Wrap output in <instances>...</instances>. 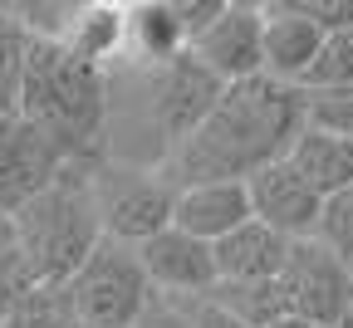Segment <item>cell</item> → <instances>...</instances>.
<instances>
[{
    "label": "cell",
    "mask_w": 353,
    "mask_h": 328,
    "mask_svg": "<svg viewBox=\"0 0 353 328\" xmlns=\"http://www.w3.org/2000/svg\"><path fill=\"white\" fill-rule=\"evenodd\" d=\"M304 127V88L250 79L226 88V99L162 162V172L176 181V192L206 181H250L265 167L285 162Z\"/></svg>",
    "instance_id": "cell-1"
},
{
    "label": "cell",
    "mask_w": 353,
    "mask_h": 328,
    "mask_svg": "<svg viewBox=\"0 0 353 328\" xmlns=\"http://www.w3.org/2000/svg\"><path fill=\"white\" fill-rule=\"evenodd\" d=\"M20 118H30L69 162L99 167L108 157L113 74L74 59L54 39H34L20 83Z\"/></svg>",
    "instance_id": "cell-2"
},
{
    "label": "cell",
    "mask_w": 353,
    "mask_h": 328,
    "mask_svg": "<svg viewBox=\"0 0 353 328\" xmlns=\"http://www.w3.org/2000/svg\"><path fill=\"white\" fill-rule=\"evenodd\" d=\"M10 225L44 285H69L88 265V255L108 240L94 201V167H79V162L64 167L34 201H25L10 216Z\"/></svg>",
    "instance_id": "cell-3"
},
{
    "label": "cell",
    "mask_w": 353,
    "mask_h": 328,
    "mask_svg": "<svg viewBox=\"0 0 353 328\" xmlns=\"http://www.w3.org/2000/svg\"><path fill=\"white\" fill-rule=\"evenodd\" d=\"M138 99H143V132L152 137V167H162L226 99V83L201 59L182 54L167 69H138Z\"/></svg>",
    "instance_id": "cell-4"
},
{
    "label": "cell",
    "mask_w": 353,
    "mask_h": 328,
    "mask_svg": "<svg viewBox=\"0 0 353 328\" xmlns=\"http://www.w3.org/2000/svg\"><path fill=\"white\" fill-rule=\"evenodd\" d=\"M94 201H99L103 236L138 250L176 221V181L152 162L103 157L94 167Z\"/></svg>",
    "instance_id": "cell-5"
},
{
    "label": "cell",
    "mask_w": 353,
    "mask_h": 328,
    "mask_svg": "<svg viewBox=\"0 0 353 328\" xmlns=\"http://www.w3.org/2000/svg\"><path fill=\"white\" fill-rule=\"evenodd\" d=\"M69 294L79 309V323H99V328H132L143 318V309L152 304V279L138 260L132 245L103 240L88 265L69 279Z\"/></svg>",
    "instance_id": "cell-6"
},
{
    "label": "cell",
    "mask_w": 353,
    "mask_h": 328,
    "mask_svg": "<svg viewBox=\"0 0 353 328\" xmlns=\"http://www.w3.org/2000/svg\"><path fill=\"white\" fill-rule=\"evenodd\" d=\"M280 289H285L290 318L334 328L353 309V265H343L314 236L294 240L290 245V260H285V274H280Z\"/></svg>",
    "instance_id": "cell-7"
},
{
    "label": "cell",
    "mask_w": 353,
    "mask_h": 328,
    "mask_svg": "<svg viewBox=\"0 0 353 328\" xmlns=\"http://www.w3.org/2000/svg\"><path fill=\"white\" fill-rule=\"evenodd\" d=\"M64 167H74L30 118L0 113V216H15L25 201H34Z\"/></svg>",
    "instance_id": "cell-8"
},
{
    "label": "cell",
    "mask_w": 353,
    "mask_h": 328,
    "mask_svg": "<svg viewBox=\"0 0 353 328\" xmlns=\"http://www.w3.org/2000/svg\"><path fill=\"white\" fill-rule=\"evenodd\" d=\"M192 59H201L226 88L265 79V6L231 0L226 15L192 44Z\"/></svg>",
    "instance_id": "cell-9"
},
{
    "label": "cell",
    "mask_w": 353,
    "mask_h": 328,
    "mask_svg": "<svg viewBox=\"0 0 353 328\" xmlns=\"http://www.w3.org/2000/svg\"><path fill=\"white\" fill-rule=\"evenodd\" d=\"M138 260H143L157 294H211L221 285L216 245L187 236V230H176V225H167L162 236L138 245Z\"/></svg>",
    "instance_id": "cell-10"
},
{
    "label": "cell",
    "mask_w": 353,
    "mask_h": 328,
    "mask_svg": "<svg viewBox=\"0 0 353 328\" xmlns=\"http://www.w3.org/2000/svg\"><path fill=\"white\" fill-rule=\"evenodd\" d=\"M245 186H250L255 221H265L270 230H280V236H290V240H309V236H314V225L324 216V196L290 167V157L275 162V167H265Z\"/></svg>",
    "instance_id": "cell-11"
},
{
    "label": "cell",
    "mask_w": 353,
    "mask_h": 328,
    "mask_svg": "<svg viewBox=\"0 0 353 328\" xmlns=\"http://www.w3.org/2000/svg\"><path fill=\"white\" fill-rule=\"evenodd\" d=\"M324 30L294 10V0H270L265 6V79L304 88L324 54Z\"/></svg>",
    "instance_id": "cell-12"
},
{
    "label": "cell",
    "mask_w": 353,
    "mask_h": 328,
    "mask_svg": "<svg viewBox=\"0 0 353 328\" xmlns=\"http://www.w3.org/2000/svg\"><path fill=\"white\" fill-rule=\"evenodd\" d=\"M245 221H255L245 181H206V186H182V192H176V221L172 225L196 236V240H206V245L226 240Z\"/></svg>",
    "instance_id": "cell-13"
},
{
    "label": "cell",
    "mask_w": 353,
    "mask_h": 328,
    "mask_svg": "<svg viewBox=\"0 0 353 328\" xmlns=\"http://www.w3.org/2000/svg\"><path fill=\"white\" fill-rule=\"evenodd\" d=\"M192 54L176 0H128V64L132 69H167Z\"/></svg>",
    "instance_id": "cell-14"
},
{
    "label": "cell",
    "mask_w": 353,
    "mask_h": 328,
    "mask_svg": "<svg viewBox=\"0 0 353 328\" xmlns=\"http://www.w3.org/2000/svg\"><path fill=\"white\" fill-rule=\"evenodd\" d=\"M290 236L270 230L265 221H245L241 230H231L226 240H216V269L221 285H260V279H280L285 260H290Z\"/></svg>",
    "instance_id": "cell-15"
},
{
    "label": "cell",
    "mask_w": 353,
    "mask_h": 328,
    "mask_svg": "<svg viewBox=\"0 0 353 328\" xmlns=\"http://www.w3.org/2000/svg\"><path fill=\"white\" fill-rule=\"evenodd\" d=\"M59 44L74 59L113 74V64L128 59V0H79Z\"/></svg>",
    "instance_id": "cell-16"
},
{
    "label": "cell",
    "mask_w": 353,
    "mask_h": 328,
    "mask_svg": "<svg viewBox=\"0 0 353 328\" xmlns=\"http://www.w3.org/2000/svg\"><path fill=\"white\" fill-rule=\"evenodd\" d=\"M290 167L329 201L353 186V143H343L334 132H319V127H304L299 143L290 147Z\"/></svg>",
    "instance_id": "cell-17"
},
{
    "label": "cell",
    "mask_w": 353,
    "mask_h": 328,
    "mask_svg": "<svg viewBox=\"0 0 353 328\" xmlns=\"http://www.w3.org/2000/svg\"><path fill=\"white\" fill-rule=\"evenodd\" d=\"M211 294L226 304L245 328H275L280 318H290L280 279H260V285H216Z\"/></svg>",
    "instance_id": "cell-18"
},
{
    "label": "cell",
    "mask_w": 353,
    "mask_h": 328,
    "mask_svg": "<svg viewBox=\"0 0 353 328\" xmlns=\"http://www.w3.org/2000/svg\"><path fill=\"white\" fill-rule=\"evenodd\" d=\"M30 30L15 20L10 6H0V113H20V83L30 59Z\"/></svg>",
    "instance_id": "cell-19"
},
{
    "label": "cell",
    "mask_w": 353,
    "mask_h": 328,
    "mask_svg": "<svg viewBox=\"0 0 353 328\" xmlns=\"http://www.w3.org/2000/svg\"><path fill=\"white\" fill-rule=\"evenodd\" d=\"M74 323H79V309L69 285H39L0 318V328H74Z\"/></svg>",
    "instance_id": "cell-20"
},
{
    "label": "cell",
    "mask_w": 353,
    "mask_h": 328,
    "mask_svg": "<svg viewBox=\"0 0 353 328\" xmlns=\"http://www.w3.org/2000/svg\"><path fill=\"white\" fill-rule=\"evenodd\" d=\"M39 285H44V279H39V269H34L30 250L20 245L15 225L6 221V225H0V318H6L25 294H34Z\"/></svg>",
    "instance_id": "cell-21"
},
{
    "label": "cell",
    "mask_w": 353,
    "mask_h": 328,
    "mask_svg": "<svg viewBox=\"0 0 353 328\" xmlns=\"http://www.w3.org/2000/svg\"><path fill=\"white\" fill-rule=\"evenodd\" d=\"M304 123L353 143V88H304Z\"/></svg>",
    "instance_id": "cell-22"
},
{
    "label": "cell",
    "mask_w": 353,
    "mask_h": 328,
    "mask_svg": "<svg viewBox=\"0 0 353 328\" xmlns=\"http://www.w3.org/2000/svg\"><path fill=\"white\" fill-rule=\"evenodd\" d=\"M314 240L329 245L343 265H353V186L324 201V216H319V225H314Z\"/></svg>",
    "instance_id": "cell-23"
},
{
    "label": "cell",
    "mask_w": 353,
    "mask_h": 328,
    "mask_svg": "<svg viewBox=\"0 0 353 328\" xmlns=\"http://www.w3.org/2000/svg\"><path fill=\"white\" fill-rule=\"evenodd\" d=\"M304 88H353V30H339L324 39V54Z\"/></svg>",
    "instance_id": "cell-24"
},
{
    "label": "cell",
    "mask_w": 353,
    "mask_h": 328,
    "mask_svg": "<svg viewBox=\"0 0 353 328\" xmlns=\"http://www.w3.org/2000/svg\"><path fill=\"white\" fill-rule=\"evenodd\" d=\"M176 299H182L192 328H245V323H241L226 304H221L216 294H176Z\"/></svg>",
    "instance_id": "cell-25"
},
{
    "label": "cell",
    "mask_w": 353,
    "mask_h": 328,
    "mask_svg": "<svg viewBox=\"0 0 353 328\" xmlns=\"http://www.w3.org/2000/svg\"><path fill=\"white\" fill-rule=\"evenodd\" d=\"M294 10H299V15H309L324 34L353 30V0H294Z\"/></svg>",
    "instance_id": "cell-26"
},
{
    "label": "cell",
    "mask_w": 353,
    "mask_h": 328,
    "mask_svg": "<svg viewBox=\"0 0 353 328\" xmlns=\"http://www.w3.org/2000/svg\"><path fill=\"white\" fill-rule=\"evenodd\" d=\"M226 6L231 0H176V15H182V30H187V39L196 44L221 15H226Z\"/></svg>",
    "instance_id": "cell-27"
},
{
    "label": "cell",
    "mask_w": 353,
    "mask_h": 328,
    "mask_svg": "<svg viewBox=\"0 0 353 328\" xmlns=\"http://www.w3.org/2000/svg\"><path fill=\"white\" fill-rule=\"evenodd\" d=\"M132 328H192V318H187V309H182L176 294H152V304L143 309V318Z\"/></svg>",
    "instance_id": "cell-28"
},
{
    "label": "cell",
    "mask_w": 353,
    "mask_h": 328,
    "mask_svg": "<svg viewBox=\"0 0 353 328\" xmlns=\"http://www.w3.org/2000/svg\"><path fill=\"white\" fill-rule=\"evenodd\" d=\"M275 328H319V323H304V318H280Z\"/></svg>",
    "instance_id": "cell-29"
},
{
    "label": "cell",
    "mask_w": 353,
    "mask_h": 328,
    "mask_svg": "<svg viewBox=\"0 0 353 328\" xmlns=\"http://www.w3.org/2000/svg\"><path fill=\"white\" fill-rule=\"evenodd\" d=\"M334 328H353V309H348V314H343V318H339Z\"/></svg>",
    "instance_id": "cell-30"
},
{
    "label": "cell",
    "mask_w": 353,
    "mask_h": 328,
    "mask_svg": "<svg viewBox=\"0 0 353 328\" xmlns=\"http://www.w3.org/2000/svg\"><path fill=\"white\" fill-rule=\"evenodd\" d=\"M74 328H99V323H74Z\"/></svg>",
    "instance_id": "cell-31"
},
{
    "label": "cell",
    "mask_w": 353,
    "mask_h": 328,
    "mask_svg": "<svg viewBox=\"0 0 353 328\" xmlns=\"http://www.w3.org/2000/svg\"><path fill=\"white\" fill-rule=\"evenodd\" d=\"M6 221H10V216H0V225H6Z\"/></svg>",
    "instance_id": "cell-32"
}]
</instances>
